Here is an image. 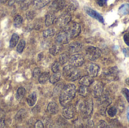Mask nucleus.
<instances>
[{
  "label": "nucleus",
  "instance_id": "nucleus-1",
  "mask_svg": "<svg viewBox=\"0 0 129 128\" xmlns=\"http://www.w3.org/2000/svg\"><path fill=\"white\" fill-rule=\"evenodd\" d=\"M76 93V86L73 84L64 85L60 94V103L62 106L65 107L69 105L71 100L75 97Z\"/></svg>",
  "mask_w": 129,
  "mask_h": 128
},
{
  "label": "nucleus",
  "instance_id": "nucleus-2",
  "mask_svg": "<svg viewBox=\"0 0 129 128\" xmlns=\"http://www.w3.org/2000/svg\"><path fill=\"white\" fill-rule=\"evenodd\" d=\"M77 109L84 118H88L93 111V103L90 99L79 100L77 103Z\"/></svg>",
  "mask_w": 129,
  "mask_h": 128
},
{
  "label": "nucleus",
  "instance_id": "nucleus-3",
  "mask_svg": "<svg viewBox=\"0 0 129 128\" xmlns=\"http://www.w3.org/2000/svg\"><path fill=\"white\" fill-rule=\"evenodd\" d=\"M63 75L67 80L70 81H74L81 78V72L76 69V67L72 66L71 64L64 66Z\"/></svg>",
  "mask_w": 129,
  "mask_h": 128
},
{
  "label": "nucleus",
  "instance_id": "nucleus-4",
  "mask_svg": "<svg viewBox=\"0 0 129 128\" xmlns=\"http://www.w3.org/2000/svg\"><path fill=\"white\" fill-rule=\"evenodd\" d=\"M63 30H65L70 35V38H74L77 37L81 32V26L79 23L76 22H70L64 28Z\"/></svg>",
  "mask_w": 129,
  "mask_h": 128
},
{
  "label": "nucleus",
  "instance_id": "nucleus-5",
  "mask_svg": "<svg viewBox=\"0 0 129 128\" xmlns=\"http://www.w3.org/2000/svg\"><path fill=\"white\" fill-rule=\"evenodd\" d=\"M86 56L88 58V60L94 61L101 57V51L99 48L94 46H89L86 49Z\"/></svg>",
  "mask_w": 129,
  "mask_h": 128
},
{
  "label": "nucleus",
  "instance_id": "nucleus-6",
  "mask_svg": "<svg viewBox=\"0 0 129 128\" xmlns=\"http://www.w3.org/2000/svg\"><path fill=\"white\" fill-rule=\"evenodd\" d=\"M71 20V16L69 14V12H65L63 14H61L60 17H56L55 23L60 28H64Z\"/></svg>",
  "mask_w": 129,
  "mask_h": 128
},
{
  "label": "nucleus",
  "instance_id": "nucleus-7",
  "mask_svg": "<svg viewBox=\"0 0 129 128\" xmlns=\"http://www.w3.org/2000/svg\"><path fill=\"white\" fill-rule=\"evenodd\" d=\"M103 76L108 81H115L118 79V69L116 67L110 68L105 70L103 73Z\"/></svg>",
  "mask_w": 129,
  "mask_h": 128
},
{
  "label": "nucleus",
  "instance_id": "nucleus-8",
  "mask_svg": "<svg viewBox=\"0 0 129 128\" xmlns=\"http://www.w3.org/2000/svg\"><path fill=\"white\" fill-rule=\"evenodd\" d=\"M70 37L69 35V34L65 31V30H62L60 32H58L56 36H55V41L57 43L60 44V45H64V44H67L70 41Z\"/></svg>",
  "mask_w": 129,
  "mask_h": 128
},
{
  "label": "nucleus",
  "instance_id": "nucleus-9",
  "mask_svg": "<svg viewBox=\"0 0 129 128\" xmlns=\"http://www.w3.org/2000/svg\"><path fill=\"white\" fill-rule=\"evenodd\" d=\"M70 63L72 66H75V67H79L82 66L84 63H85V59L84 57L81 54H73V56H71V57L70 58Z\"/></svg>",
  "mask_w": 129,
  "mask_h": 128
},
{
  "label": "nucleus",
  "instance_id": "nucleus-10",
  "mask_svg": "<svg viewBox=\"0 0 129 128\" xmlns=\"http://www.w3.org/2000/svg\"><path fill=\"white\" fill-rule=\"evenodd\" d=\"M104 92V84L100 81L93 82L92 94L95 98H99L102 96Z\"/></svg>",
  "mask_w": 129,
  "mask_h": 128
},
{
  "label": "nucleus",
  "instance_id": "nucleus-11",
  "mask_svg": "<svg viewBox=\"0 0 129 128\" xmlns=\"http://www.w3.org/2000/svg\"><path fill=\"white\" fill-rule=\"evenodd\" d=\"M65 0H54L50 6L51 10L53 12H57L60 10H63L66 7Z\"/></svg>",
  "mask_w": 129,
  "mask_h": 128
},
{
  "label": "nucleus",
  "instance_id": "nucleus-12",
  "mask_svg": "<svg viewBox=\"0 0 129 128\" xmlns=\"http://www.w3.org/2000/svg\"><path fill=\"white\" fill-rule=\"evenodd\" d=\"M86 70L88 73V75L93 78L94 77H97L98 75V72H99V70H100V67L94 63H89L87 66H86Z\"/></svg>",
  "mask_w": 129,
  "mask_h": 128
},
{
  "label": "nucleus",
  "instance_id": "nucleus-13",
  "mask_svg": "<svg viewBox=\"0 0 129 128\" xmlns=\"http://www.w3.org/2000/svg\"><path fill=\"white\" fill-rule=\"evenodd\" d=\"M85 10L86 13H87L89 16H91V17H93V18L98 20V21H100V22L102 23H104V20L103 16H102L101 14H99L98 11H96L95 10H94V9H92V8H88V7H85Z\"/></svg>",
  "mask_w": 129,
  "mask_h": 128
},
{
  "label": "nucleus",
  "instance_id": "nucleus-14",
  "mask_svg": "<svg viewBox=\"0 0 129 128\" xmlns=\"http://www.w3.org/2000/svg\"><path fill=\"white\" fill-rule=\"evenodd\" d=\"M75 115V108L73 106H66L63 110V115L67 119H71L74 117Z\"/></svg>",
  "mask_w": 129,
  "mask_h": 128
},
{
  "label": "nucleus",
  "instance_id": "nucleus-15",
  "mask_svg": "<svg viewBox=\"0 0 129 128\" xmlns=\"http://www.w3.org/2000/svg\"><path fill=\"white\" fill-rule=\"evenodd\" d=\"M55 20H56V16L54 14V12H53V11L49 12L48 14H47V15L45 17V26L48 27V26L53 25L55 23Z\"/></svg>",
  "mask_w": 129,
  "mask_h": 128
},
{
  "label": "nucleus",
  "instance_id": "nucleus-16",
  "mask_svg": "<svg viewBox=\"0 0 129 128\" xmlns=\"http://www.w3.org/2000/svg\"><path fill=\"white\" fill-rule=\"evenodd\" d=\"M94 82V79L93 77L90 76V75H86V76H83L80 78L79 80V84L81 85H84V86H87L89 87L91 86Z\"/></svg>",
  "mask_w": 129,
  "mask_h": 128
},
{
  "label": "nucleus",
  "instance_id": "nucleus-17",
  "mask_svg": "<svg viewBox=\"0 0 129 128\" xmlns=\"http://www.w3.org/2000/svg\"><path fill=\"white\" fill-rule=\"evenodd\" d=\"M82 48V45L79 42H73L69 46V51L70 53H77L79 51H80Z\"/></svg>",
  "mask_w": 129,
  "mask_h": 128
},
{
  "label": "nucleus",
  "instance_id": "nucleus-18",
  "mask_svg": "<svg viewBox=\"0 0 129 128\" xmlns=\"http://www.w3.org/2000/svg\"><path fill=\"white\" fill-rule=\"evenodd\" d=\"M51 0H34L33 2V6L36 9H39L42 8L43 7H45V5H47Z\"/></svg>",
  "mask_w": 129,
  "mask_h": 128
},
{
  "label": "nucleus",
  "instance_id": "nucleus-19",
  "mask_svg": "<svg viewBox=\"0 0 129 128\" xmlns=\"http://www.w3.org/2000/svg\"><path fill=\"white\" fill-rule=\"evenodd\" d=\"M62 49V47H61V45L60 44H55V45H53L50 47L49 48V52L51 55H56Z\"/></svg>",
  "mask_w": 129,
  "mask_h": 128
},
{
  "label": "nucleus",
  "instance_id": "nucleus-20",
  "mask_svg": "<svg viewBox=\"0 0 129 128\" xmlns=\"http://www.w3.org/2000/svg\"><path fill=\"white\" fill-rule=\"evenodd\" d=\"M47 110H48V113L52 114V115H54V114H56L58 112V106L57 105L56 103L51 102V103H50L48 105Z\"/></svg>",
  "mask_w": 129,
  "mask_h": 128
},
{
  "label": "nucleus",
  "instance_id": "nucleus-21",
  "mask_svg": "<svg viewBox=\"0 0 129 128\" xmlns=\"http://www.w3.org/2000/svg\"><path fill=\"white\" fill-rule=\"evenodd\" d=\"M36 100H37V94L36 92H33L31 94H29L28 96V97L26 98V101H27V103L29 106H33L36 102Z\"/></svg>",
  "mask_w": 129,
  "mask_h": 128
},
{
  "label": "nucleus",
  "instance_id": "nucleus-22",
  "mask_svg": "<svg viewBox=\"0 0 129 128\" xmlns=\"http://www.w3.org/2000/svg\"><path fill=\"white\" fill-rule=\"evenodd\" d=\"M50 78V74L49 72H43L41 73L40 75L39 76V81L40 84H45L48 81V80Z\"/></svg>",
  "mask_w": 129,
  "mask_h": 128
},
{
  "label": "nucleus",
  "instance_id": "nucleus-23",
  "mask_svg": "<svg viewBox=\"0 0 129 128\" xmlns=\"http://www.w3.org/2000/svg\"><path fill=\"white\" fill-rule=\"evenodd\" d=\"M60 77H61V74L60 73V72H54V74L51 76H50L49 81L51 84H56L60 81Z\"/></svg>",
  "mask_w": 129,
  "mask_h": 128
},
{
  "label": "nucleus",
  "instance_id": "nucleus-24",
  "mask_svg": "<svg viewBox=\"0 0 129 128\" xmlns=\"http://www.w3.org/2000/svg\"><path fill=\"white\" fill-rule=\"evenodd\" d=\"M119 13L121 15H126L129 14V4H123L119 8Z\"/></svg>",
  "mask_w": 129,
  "mask_h": 128
},
{
  "label": "nucleus",
  "instance_id": "nucleus-25",
  "mask_svg": "<svg viewBox=\"0 0 129 128\" xmlns=\"http://www.w3.org/2000/svg\"><path fill=\"white\" fill-rule=\"evenodd\" d=\"M18 40H19V35L16 33L13 34L11 38V40H10V48H14L17 45Z\"/></svg>",
  "mask_w": 129,
  "mask_h": 128
},
{
  "label": "nucleus",
  "instance_id": "nucleus-26",
  "mask_svg": "<svg viewBox=\"0 0 129 128\" xmlns=\"http://www.w3.org/2000/svg\"><path fill=\"white\" fill-rule=\"evenodd\" d=\"M63 87H64V84H63V82H59L58 84H57L56 86H55L54 88V91H53L54 95L57 96V95L60 94L61 93V91H62Z\"/></svg>",
  "mask_w": 129,
  "mask_h": 128
},
{
  "label": "nucleus",
  "instance_id": "nucleus-27",
  "mask_svg": "<svg viewBox=\"0 0 129 128\" xmlns=\"http://www.w3.org/2000/svg\"><path fill=\"white\" fill-rule=\"evenodd\" d=\"M54 34H55V29H52V28L47 29L44 30L43 32H42V35H43L44 38L51 37V36L54 35Z\"/></svg>",
  "mask_w": 129,
  "mask_h": 128
},
{
  "label": "nucleus",
  "instance_id": "nucleus-28",
  "mask_svg": "<svg viewBox=\"0 0 129 128\" xmlns=\"http://www.w3.org/2000/svg\"><path fill=\"white\" fill-rule=\"evenodd\" d=\"M23 24V17L20 15H17L14 20V26L16 28H19Z\"/></svg>",
  "mask_w": 129,
  "mask_h": 128
},
{
  "label": "nucleus",
  "instance_id": "nucleus-29",
  "mask_svg": "<svg viewBox=\"0 0 129 128\" xmlns=\"http://www.w3.org/2000/svg\"><path fill=\"white\" fill-rule=\"evenodd\" d=\"M26 94V91L25 90L24 88H19L17 91V95H16V98L17 100H20L22 99Z\"/></svg>",
  "mask_w": 129,
  "mask_h": 128
},
{
  "label": "nucleus",
  "instance_id": "nucleus-30",
  "mask_svg": "<svg viewBox=\"0 0 129 128\" xmlns=\"http://www.w3.org/2000/svg\"><path fill=\"white\" fill-rule=\"evenodd\" d=\"M89 91H88V88L87 86H84V85H82L79 88V94L82 96V97H87Z\"/></svg>",
  "mask_w": 129,
  "mask_h": 128
},
{
  "label": "nucleus",
  "instance_id": "nucleus-31",
  "mask_svg": "<svg viewBox=\"0 0 129 128\" xmlns=\"http://www.w3.org/2000/svg\"><path fill=\"white\" fill-rule=\"evenodd\" d=\"M26 110L21 109V110H20V111L17 113V115H15V119H16L17 121H21V120H23V119L24 118V117L26 116Z\"/></svg>",
  "mask_w": 129,
  "mask_h": 128
},
{
  "label": "nucleus",
  "instance_id": "nucleus-32",
  "mask_svg": "<svg viewBox=\"0 0 129 128\" xmlns=\"http://www.w3.org/2000/svg\"><path fill=\"white\" fill-rule=\"evenodd\" d=\"M25 46H26V41H25V40H23V39L20 40V42H19V44H18V45L17 46V51L19 54H21L23 51V50L25 48Z\"/></svg>",
  "mask_w": 129,
  "mask_h": 128
},
{
  "label": "nucleus",
  "instance_id": "nucleus-33",
  "mask_svg": "<svg viewBox=\"0 0 129 128\" xmlns=\"http://www.w3.org/2000/svg\"><path fill=\"white\" fill-rule=\"evenodd\" d=\"M69 60H70V58H69L68 54H62L60 56V57H59V61L58 62L60 64H65V63H67L69 61Z\"/></svg>",
  "mask_w": 129,
  "mask_h": 128
},
{
  "label": "nucleus",
  "instance_id": "nucleus-34",
  "mask_svg": "<svg viewBox=\"0 0 129 128\" xmlns=\"http://www.w3.org/2000/svg\"><path fill=\"white\" fill-rule=\"evenodd\" d=\"M107 113L109 115V116L110 117H114L116 113H117V109L115 106H111L108 110H107Z\"/></svg>",
  "mask_w": 129,
  "mask_h": 128
},
{
  "label": "nucleus",
  "instance_id": "nucleus-35",
  "mask_svg": "<svg viewBox=\"0 0 129 128\" xmlns=\"http://www.w3.org/2000/svg\"><path fill=\"white\" fill-rule=\"evenodd\" d=\"M60 63L59 62H55L53 66H52V68H51V70L53 72H59L60 70Z\"/></svg>",
  "mask_w": 129,
  "mask_h": 128
},
{
  "label": "nucleus",
  "instance_id": "nucleus-36",
  "mask_svg": "<svg viewBox=\"0 0 129 128\" xmlns=\"http://www.w3.org/2000/svg\"><path fill=\"white\" fill-rule=\"evenodd\" d=\"M122 94H123V95L125 96V97L126 100H127V101L129 103V90L128 89H127V88H124V89H122Z\"/></svg>",
  "mask_w": 129,
  "mask_h": 128
},
{
  "label": "nucleus",
  "instance_id": "nucleus-37",
  "mask_svg": "<svg viewBox=\"0 0 129 128\" xmlns=\"http://www.w3.org/2000/svg\"><path fill=\"white\" fill-rule=\"evenodd\" d=\"M41 74V71L39 68H36L34 70H33V75L34 78H37Z\"/></svg>",
  "mask_w": 129,
  "mask_h": 128
},
{
  "label": "nucleus",
  "instance_id": "nucleus-38",
  "mask_svg": "<svg viewBox=\"0 0 129 128\" xmlns=\"http://www.w3.org/2000/svg\"><path fill=\"white\" fill-rule=\"evenodd\" d=\"M34 17H35V13L33 11H29L27 13V14H26V17H27L28 20H33L34 18Z\"/></svg>",
  "mask_w": 129,
  "mask_h": 128
},
{
  "label": "nucleus",
  "instance_id": "nucleus-39",
  "mask_svg": "<svg viewBox=\"0 0 129 128\" xmlns=\"http://www.w3.org/2000/svg\"><path fill=\"white\" fill-rule=\"evenodd\" d=\"M97 2V4L99 5V6H104L105 5H107V0H96Z\"/></svg>",
  "mask_w": 129,
  "mask_h": 128
},
{
  "label": "nucleus",
  "instance_id": "nucleus-40",
  "mask_svg": "<svg viewBox=\"0 0 129 128\" xmlns=\"http://www.w3.org/2000/svg\"><path fill=\"white\" fill-rule=\"evenodd\" d=\"M123 38H124V41H125V44H126L128 46H129V32H127V33H125V34L124 35Z\"/></svg>",
  "mask_w": 129,
  "mask_h": 128
},
{
  "label": "nucleus",
  "instance_id": "nucleus-41",
  "mask_svg": "<svg viewBox=\"0 0 129 128\" xmlns=\"http://www.w3.org/2000/svg\"><path fill=\"white\" fill-rule=\"evenodd\" d=\"M35 127L36 128H42L44 127V125H43V123L41 121H37L36 124H35Z\"/></svg>",
  "mask_w": 129,
  "mask_h": 128
},
{
  "label": "nucleus",
  "instance_id": "nucleus-42",
  "mask_svg": "<svg viewBox=\"0 0 129 128\" xmlns=\"http://www.w3.org/2000/svg\"><path fill=\"white\" fill-rule=\"evenodd\" d=\"M5 121H4V119H1L0 118V128L2 127H5Z\"/></svg>",
  "mask_w": 129,
  "mask_h": 128
},
{
  "label": "nucleus",
  "instance_id": "nucleus-43",
  "mask_svg": "<svg viewBox=\"0 0 129 128\" xmlns=\"http://www.w3.org/2000/svg\"><path fill=\"white\" fill-rule=\"evenodd\" d=\"M127 118H128V121L129 122V107L128 108V111H127Z\"/></svg>",
  "mask_w": 129,
  "mask_h": 128
},
{
  "label": "nucleus",
  "instance_id": "nucleus-44",
  "mask_svg": "<svg viewBox=\"0 0 129 128\" xmlns=\"http://www.w3.org/2000/svg\"><path fill=\"white\" fill-rule=\"evenodd\" d=\"M125 82H126V84H127L129 86V78H128L125 80Z\"/></svg>",
  "mask_w": 129,
  "mask_h": 128
},
{
  "label": "nucleus",
  "instance_id": "nucleus-45",
  "mask_svg": "<svg viewBox=\"0 0 129 128\" xmlns=\"http://www.w3.org/2000/svg\"><path fill=\"white\" fill-rule=\"evenodd\" d=\"M7 1H8V0H0V2H1L2 3H5Z\"/></svg>",
  "mask_w": 129,
  "mask_h": 128
}]
</instances>
